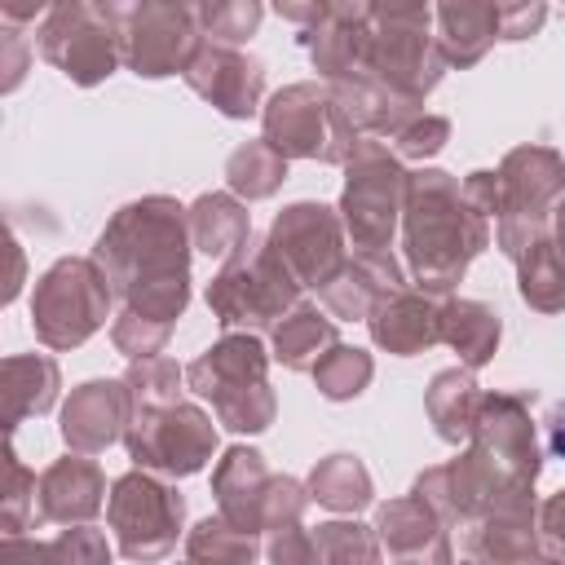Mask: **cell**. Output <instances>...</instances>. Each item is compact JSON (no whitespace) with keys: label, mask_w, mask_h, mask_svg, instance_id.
Masks as SVG:
<instances>
[{"label":"cell","mask_w":565,"mask_h":565,"mask_svg":"<svg viewBox=\"0 0 565 565\" xmlns=\"http://www.w3.org/2000/svg\"><path fill=\"white\" fill-rule=\"evenodd\" d=\"M539 477V441L530 424V393H486L468 450L428 468L415 494L441 516L472 525L494 508L525 503Z\"/></svg>","instance_id":"1"},{"label":"cell","mask_w":565,"mask_h":565,"mask_svg":"<svg viewBox=\"0 0 565 565\" xmlns=\"http://www.w3.org/2000/svg\"><path fill=\"white\" fill-rule=\"evenodd\" d=\"M93 260L128 313L172 327L190 300V221L168 194L137 199L102 230Z\"/></svg>","instance_id":"2"},{"label":"cell","mask_w":565,"mask_h":565,"mask_svg":"<svg viewBox=\"0 0 565 565\" xmlns=\"http://www.w3.org/2000/svg\"><path fill=\"white\" fill-rule=\"evenodd\" d=\"M124 384L132 397L124 441L137 468H154L168 477L199 472L216 450V428L199 406L181 402V366L172 358H146L128 366Z\"/></svg>","instance_id":"3"},{"label":"cell","mask_w":565,"mask_h":565,"mask_svg":"<svg viewBox=\"0 0 565 565\" xmlns=\"http://www.w3.org/2000/svg\"><path fill=\"white\" fill-rule=\"evenodd\" d=\"M490 243L486 216L463 199V185L441 172L424 168L411 172L406 185V260L419 291H450L468 260Z\"/></svg>","instance_id":"4"},{"label":"cell","mask_w":565,"mask_h":565,"mask_svg":"<svg viewBox=\"0 0 565 565\" xmlns=\"http://www.w3.org/2000/svg\"><path fill=\"white\" fill-rule=\"evenodd\" d=\"M433 9L428 4H371L362 35H358V57L344 79H371L402 102L419 106L424 93L437 88L446 57L437 49ZM335 79V84H344Z\"/></svg>","instance_id":"5"},{"label":"cell","mask_w":565,"mask_h":565,"mask_svg":"<svg viewBox=\"0 0 565 565\" xmlns=\"http://www.w3.org/2000/svg\"><path fill=\"white\" fill-rule=\"evenodd\" d=\"M269 353L260 349L256 335H225L207 353H199L185 366V380L199 397L212 402L216 419L234 433H265L274 424V393L265 380Z\"/></svg>","instance_id":"6"},{"label":"cell","mask_w":565,"mask_h":565,"mask_svg":"<svg viewBox=\"0 0 565 565\" xmlns=\"http://www.w3.org/2000/svg\"><path fill=\"white\" fill-rule=\"evenodd\" d=\"M494 177H499L494 243L503 247V256L521 260L525 247L547 238L552 207L565 194V154H556L552 146H516L503 154Z\"/></svg>","instance_id":"7"},{"label":"cell","mask_w":565,"mask_h":565,"mask_svg":"<svg viewBox=\"0 0 565 565\" xmlns=\"http://www.w3.org/2000/svg\"><path fill=\"white\" fill-rule=\"evenodd\" d=\"M296 291L300 282L291 278L287 260L269 247V238H247L212 278L207 305L225 331L234 327L265 331V327H278V318L296 309Z\"/></svg>","instance_id":"8"},{"label":"cell","mask_w":565,"mask_h":565,"mask_svg":"<svg viewBox=\"0 0 565 565\" xmlns=\"http://www.w3.org/2000/svg\"><path fill=\"white\" fill-rule=\"evenodd\" d=\"M265 141L282 159H318V163H349L362 132L335 106L327 84H287L265 106Z\"/></svg>","instance_id":"9"},{"label":"cell","mask_w":565,"mask_h":565,"mask_svg":"<svg viewBox=\"0 0 565 565\" xmlns=\"http://www.w3.org/2000/svg\"><path fill=\"white\" fill-rule=\"evenodd\" d=\"M212 494L221 516L243 534H260V530L269 534L278 525H296L309 503V490L296 477H274L265 468V455L247 446L225 450V459L212 472Z\"/></svg>","instance_id":"10"},{"label":"cell","mask_w":565,"mask_h":565,"mask_svg":"<svg viewBox=\"0 0 565 565\" xmlns=\"http://www.w3.org/2000/svg\"><path fill=\"white\" fill-rule=\"evenodd\" d=\"M344 230L358 252H388L397 212H406V185L411 172L397 163V154L384 141H358V150L344 163Z\"/></svg>","instance_id":"11"},{"label":"cell","mask_w":565,"mask_h":565,"mask_svg":"<svg viewBox=\"0 0 565 565\" xmlns=\"http://www.w3.org/2000/svg\"><path fill=\"white\" fill-rule=\"evenodd\" d=\"M35 40L44 62H53L71 84H84V88L102 84L124 62L119 4H84V0L49 4Z\"/></svg>","instance_id":"12"},{"label":"cell","mask_w":565,"mask_h":565,"mask_svg":"<svg viewBox=\"0 0 565 565\" xmlns=\"http://www.w3.org/2000/svg\"><path fill=\"white\" fill-rule=\"evenodd\" d=\"M110 296L115 291H110V282H106V274H102L97 260L62 256L35 282V296H31L35 335L49 349H75V344H84L106 322Z\"/></svg>","instance_id":"13"},{"label":"cell","mask_w":565,"mask_h":565,"mask_svg":"<svg viewBox=\"0 0 565 565\" xmlns=\"http://www.w3.org/2000/svg\"><path fill=\"white\" fill-rule=\"evenodd\" d=\"M106 516H110L119 552L128 561L150 565V561H163L177 547V534H181V521H185V499L172 486L154 481L146 468H132L110 486Z\"/></svg>","instance_id":"14"},{"label":"cell","mask_w":565,"mask_h":565,"mask_svg":"<svg viewBox=\"0 0 565 565\" xmlns=\"http://www.w3.org/2000/svg\"><path fill=\"white\" fill-rule=\"evenodd\" d=\"M119 49L124 62L146 75H185L194 53L203 49L199 13L190 4H119Z\"/></svg>","instance_id":"15"},{"label":"cell","mask_w":565,"mask_h":565,"mask_svg":"<svg viewBox=\"0 0 565 565\" xmlns=\"http://www.w3.org/2000/svg\"><path fill=\"white\" fill-rule=\"evenodd\" d=\"M269 247L287 260L300 287H327L344 265V221L327 203H291L269 230Z\"/></svg>","instance_id":"16"},{"label":"cell","mask_w":565,"mask_h":565,"mask_svg":"<svg viewBox=\"0 0 565 565\" xmlns=\"http://www.w3.org/2000/svg\"><path fill=\"white\" fill-rule=\"evenodd\" d=\"M185 84L207 97L221 115L230 119H247L260 110V93H265V66L230 44H212L203 40V49L194 53V62L185 66Z\"/></svg>","instance_id":"17"},{"label":"cell","mask_w":565,"mask_h":565,"mask_svg":"<svg viewBox=\"0 0 565 565\" xmlns=\"http://www.w3.org/2000/svg\"><path fill=\"white\" fill-rule=\"evenodd\" d=\"M132 397L124 380H88L62 406V441L75 455H102L128 433Z\"/></svg>","instance_id":"18"},{"label":"cell","mask_w":565,"mask_h":565,"mask_svg":"<svg viewBox=\"0 0 565 565\" xmlns=\"http://www.w3.org/2000/svg\"><path fill=\"white\" fill-rule=\"evenodd\" d=\"M375 539L397 565H455L441 516L411 490L406 499H388L375 512Z\"/></svg>","instance_id":"19"},{"label":"cell","mask_w":565,"mask_h":565,"mask_svg":"<svg viewBox=\"0 0 565 565\" xmlns=\"http://www.w3.org/2000/svg\"><path fill=\"white\" fill-rule=\"evenodd\" d=\"M35 499H40V521L88 525L106 503V477L93 463V455H66L44 468Z\"/></svg>","instance_id":"20"},{"label":"cell","mask_w":565,"mask_h":565,"mask_svg":"<svg viewBox=\"0 0 565 565\" xmlns=\"http://www.w3.org/2000/svg\"><path fill=\"white\" fill-rule=\"evenodd\" d=\"M402 287H406L402 269L388 252H358L353 260H344L335 269V278L318 296L335 318H371L380 309V300H388Z\"/></svg>","instance_id":"21"},{"label":"cell","mask_w":565,"mask_h":565,"mask_svg":"<svg viewBox=\"0 0 565 565\" xmlns=\"http://www.w3.org/2000/svg\"><path fill=\"white\" fill-rule=\"evenodd\" d=\"M366 322H371V340L397 358H411L441 340V305L428 291H411V287L380 300V309Z\"/></svg>","instance_id":"22"},{"label":"cell","mask_w":565,"mask_h":565,"mask_svg":"<svg viewBox=\"0 0 565 565\" xmlns=\"http://www.w3.org/2000/svg\"><path fill=\"white\" fill-rule=\"evenodd\" d=\"M468 556L486 565H530L534 556V503H508L468 525Z\"/></svg>","instance_id":"23"},{"label":"cell","mask_w":565,"mask_h":565,"mask_svg":"<svg viewBox=\"0 0 565 565\" xmlns=\"http://www.w3.org/2000/svg\"><path fill=\"white\" fill-rule=\"evenodd\" d=\"M437 49L446 66H472L486 57V49L499 40V4H437Z\"/></svg>","instance_id":"24"},{"label":"cell","mask_w":565,"mask_h":565,"mask_svg":"<svg viewBox=\"0 0 565 565\" xmlns=\"http://www.w3.org/2000/svg\"><path fill=\"white\" fill-rule=\"evenodd\" d=\"M0 565H110V547L106 534L93 525H71L57 539L4 534Z\"/></svg>","instance_id":"25"},{"label":"cell","mask_w":565,"mask_h":565,"mask_svg":"<svg viewBox=\"0 0 565 565\" xmlns=\"http://www.w3.org/2000/svg\"><path fill=\"white\" fill-rule=\"evenodd\" d=\"M0 388H4V428L13 437V428L26 415H44L57 397V362L44 353H26V358H4L0 366Z\"/></svg>","instance_id":"26"},{"label":"cell","mask_w":565,"mask_h":565,"mask_svg":"<svg viewBox=\"0 0 565 565\" xmlns=\"http://www.w3.org/2000/svg\"><path fill=\"white\" fill-rule=\"evenodd\" d=\"M481 388H477V380H472V371L468 366H450V371H437L433 375V384H428V419H433V428H437V437L441 441H450V446H459V441H468L472 437V428H477V411H481Z\"/></svg>","instance_id":"27"},{"label":"cell","mask_w":565,"mask_h":565,"mask_svg":"<svg viewBox=\"0 0 565 565\" xmlns=\"http://www.w3.org/2000/svg\"><path fill=\"white\" fill-rule=\"evenodd\" d=\"M185 221H190V243L207 256H221V260H230L252 238L247 207L234 194H221V190L199 194L194 207L185 212Z\"/></svg>","instance_id":"28"},{"label":"cell","mask_w":565,"mask_h":565,"mask_svg":"<svg viewBox=\"0 0 565 565\" xmlns=\"http://www.w3.org/2000/svg\"><path fill=\"white\" fill-rule=\"evenodd\" d=\"M335 318H327L313 305H296L278 327H274V358L287 371H313L327 349H335Z\"/></svg>","instance_id":"29"},{"label":"cell","mask_w":565,"mask_h":565,"mask_svg":"<svg viewBox=\"0 0 565 565\" xmlns=\"http://www.w3.org/2000/svg\"><path fill=\"white\" fill-rule=\"evenodd\" d=\"M441 340L459 349V362L468 371L486 366L499 344V318L481 300H441Z\"/></svg>","instance_id":"30"},{"label":"cell","mask_w":565,"mask_h":565,"mask_svg":"<svg viewBox=\"0 0 565 565\" xmlns=\"http://www.w3.org/2000/svg\"><path fill=\"white\" fill-rule=\"evenodd\" d=\"M305 490L331 512H362L371 503V472L362 468L358 455H327L313 463Z\"/></svg>","instance_id":"31"},{"label":"cell","mask_w":565,"mask_h":565,"mask_svg":"<svg viewBox=\"0 0 565 565\" xmlns=\"http://www.w3.org/2000/svg\"><path fill=\"white\" fill-rule=\"evenodd\" d=\"M521 300L539 313H561L565 309V256L556 252L552 234L539 238L534 247L521 252Z\"/></svg>","instance_id":"32"},{"label":"cell","mask_w":565,"mask_h":565,"mask_svg":"<svg viewBox=\"0 0 565 565\" xmlns=\"http://www.w3.org/2000/svg\"><path fill=\"white\" fill-rule=\"evenodd\" d=\"M225 181L234 194L243 199H269L282 181H287V159L260 137V141H247L238 146L230 159H225Z\"/></svg>","instance_id":"33"},{"label":"cell","mask_w":565,"mask_h":565,"mask_svg":"<svg viewBox=\"0 0 565 565\" xmlns=\"http://www.w3.org/2000/svg\"><path fill=\"white\" fill-rule=\"evenodd\" d=\"M185 552L194 565H256V534L234 530L221 512L199 521L185 539Z\"/></svg>","instance_id":"34"},{"label":"cell","mask_w":565,"mask_h":565,"mask_svg":"<svg viewBox=\"0 0 565 565\" xmlns=\"http://www.w3.org/2000/svg\"><path fill=\"white\" fill-rule=\"evenodd\" d=\"M313 565H380V539L358 521H327L313 534Z\"/></svg>","instance_id":"35"},{"label":"cell","mask_w":565,"mask_h":565,"mask_svg":"<svg viewBox=\"0 0 565 565\" xmlns=\"http://www.w3.org/2000/svg\"><path fill=\"white\" fill-rule=\"evenodd\" d=\"M371 375H375V362H371V353H362V349H349V344H335V349H327V358L313 366L318 393H322V397H331V402H349V397H358V393L371 384Z\"/></svg>","instance_id":"36"},{"label":"cell","mask_w":565,"mask_h":565,"mask_svg":"<svg viewBox=\"0 0 565 565\" xmlns=\"http://www.w3.org/2000/svg\"><path fill=\"white\" fill-rule=\"evenodd\" d=\"M194 13H199V31H203V40L212 35V44H243L252 31H256V22H260V4L256 0H238V4H194Z\"/></svg>","instance_id":"37"},{"label":"cell","mask_w":565,"mask_h":565,"mask_svg":"<svg viewBox=\"0 0 565 565\" xmlns=\"http://www.w3.org/2000/svg\"><path fill=\"white\" fill-rule=\"evenodd\" d=\"M35 494H40L35 472H31V468L18 459V450L9 446V450H4V499H0V508H4V534H18V530L26 525V516L40 521Z\"/></svg>","instance_id":"38"},{"label":"cell","mask_w":565,"mask_h":565,"mask_svg":"<svg viewBox=\"0 0 565 565\" xmlns=\"http://www.w3.org/2000/svg\"><path fill=\"white\" fill-rule=\"evenodd\" d=\"M450 141V124L441 119V115H415L411 124H402L397 132H393V146L406 154V159H428V154H437L441 146Z\"/></svg>","instance_id":"39"},{"label":"cell","mask_w":565,"mask_h":565,"mask_svg":"<svg viewBox=\"0 0 565 565\" xmlns=\"http://www.w3.org/2000/svg\"><path fill=\"white\" fill-rule=\"evenodd\" d=\"M269 565H313V534L296 521V525H278L269 530Z\"/></svg>","instance_id":"40"},{"label":"cell","mask_w":565,"mask_h":565,"mask_svg":"<svg viewBox=\"0 0 565 565\" xmlns=\"http://www.w3.org/2000/svg\"><path fill=\"white\" fill-rule=\"evenodd\" d=\"M547 4H499V40H525L543 26Z\"/></svg>","instance_id":"41"},{"label":"cell","mask_w":565,"mask_h":565,"mask_svg":"<svg viewBox=\"0 0 565 565\" xmlns=\"http://www.w3.org/2000/svg\"><path fill=\"white\" fill-rule=\"evenodd\" d=\"M539 530H543V539H547L552 547L565 552V486L539 508Z\"/></svg>","instance_id":"42"},{"label":"cell","mask_w":565,"mask_h":565,"mask_svg":"<svg viewBox=\"0 0 565 565\" xmlns=\"http://www.w3.org/2000/svg\"><path fill=\"white\" fill-rule=\"evenodd\" d=\"M547 446H552V455H561V459H565V402L547 415Z\"/></svg>","instance_id":"43"},{"label":"cell","mask_w":565,"mask_h":565,"mask_svg":"<svg viewBox=\"0 0 565 565\" xmlns=\"http://www.w3.org/2000/svg\"><path fill=\"white\" fill-rule=\"evenodd\" d=\"M552 243H556V252L565 256V199H561L556 212H552Z\"/></svg>","instance_id":"44"},{"label":"cell","mask_w":565,"mask_h":565,"mask_svg":"<svg viewBox=\"0 0 565 565\" xmlns=\"http://www.w3.org/2000/svg\"><path fill=\"white\" fill-rule=\"evenodd\" d=\"M530 565H561V561H530Z\"/></svg>","instance_id":"45"},{"label":"cell","mask_w":565,"mask_h":565,"mask_svg":"<svg viewBox=\"0 0 565 565\" xmlns=\"http://www.w3.org/2000/svg\"><path fill=\"white\" fill-rule=\"evenodd\" d=\"M463 565H486V561H472V556H468V561H463Z\"/></svg>","instance_id":"46"},{"label":"cell","mask_w":565,"mask_h":565,"mask_svg":"<svg viewBox=\"0 0 565 565\" xmlns=\"http://www.w3.org/2000/svg\"><path fill=\"white\" fill-rule=\"evenodd\" d=\"M185 565H194V561H185Z\"/></svg>","instance_id":"47"}]
</instances>
